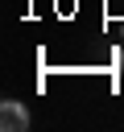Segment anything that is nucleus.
<instances>
[{
  "mask_svg": "<svg viewBox=\"0 0 124 132\" xmlns=\"http://www.w3.org/2000/svg\"><path fill=\"white\" fill-rule=\"evenodd\" d=\"M29 128V107L21 99H4L0 103V132H25Z\"/></svg>",
  "mask_w": 124,
  "mask_h": 132,
  "instance_id": "1",
  "label": "nucleus"
},
{
  "mask_svg": "<svg viewBox=\"0 0 124 132\" xmlns=\"http://www.w3.org/2000/svg\"><path fill=\"white\" fill-rule=\"evenodd\" d=\"M120 70H124V54H120Z\"/></svg>",
  "mask_w": 124,
  "mask_h": 132,
  "instance_id": "2",
  "label": "nucleus"
}]
</instances>
